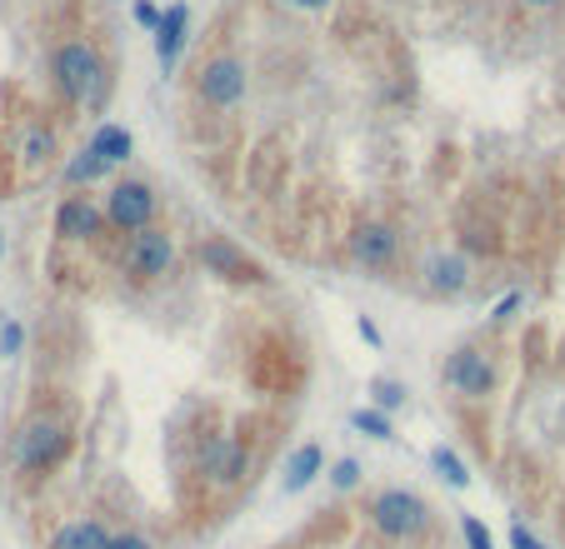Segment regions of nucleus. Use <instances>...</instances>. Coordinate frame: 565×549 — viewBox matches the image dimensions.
<instances>
[{
    "label": "nucleus",
    "instance_id": "nucleus-1",
    "mask_svg": "<svg viewBox=\"0 0 565 549\" xmlns=\"http://www.w3.org/2000/svg\"><path fill=\"white\" fill-rule=\"evenodd\" d=\"M100 55L90 51L86 41H66L61 51H55V86H61V96L76 100V106H86V100L100 96Z\"/></svg>",
    "mask_w": 565,
    "mask_h": 549
},
{
    "label": "nucleus",
    "instance_id": "nucleus-2",
    "mask_svg": "<svg viewBox=\"0 0 565 549\" xmlns=\"http://www.w3.org/2000/svg\"><path fill=\"white\" fill-rule=\"evenodd\" d=\"M370 525L385 539H415L431 525V509H425V499L411 495V490H385V495L370 499Z\"/></svg>",
    "mask_w": 565,
    "mask_h": 549
},
{
    "label": "nucleus",
    "instance_id": "nucleus-3",
    "mask_svg": "<svg viewBox=\"0 0 565 549\" xmlns=\"http://www.w3.org/2000/svg\"><path fill=\"white\" fill-rule=\"evenodd\" d=\"M66 450H70L66 425L31 420V425L21 430V440H15V464H21L25 474H41V470H55V464L66 460Z\"/></svg>",
    "mask_w": 565,
    "mask_h": 549
},
{
    "label": "nucleus",
    "instance_id": "nucleus-4",
    "mask_svg": "<svg viewBox=\"0 0 565 549\" xmlns=\"http://www.w3.org/2000/svg\"><path fill=\"white\" fill-rule=\"evenodd\" d=\"M106 220L116 230H126V235H135V230H145L155 220V190L145 180H120L110 185L106 195Z\"/></svg>",
    "mask_w": 565,
    "mask_h": 549
},
{
    "label": "nucleus",
    "instance_id": "nucleus-5",
    "mask_svg": "<svg viewBox=\"0 0 565 549\" xmlns=\"http://www.w3.org/2000/svg\"><path fill=\"white\" fill-rule=\"evenodd\" d=\"M171 260H175L171 235L155 230V226H145V230H135L131 245H126V275L141 281V285H151V281H161L165 270H171Z\"/></svg>",
    "mask_w": 565,
    "mask_h": 549
},
{
    "label": "nucleus",
    "instance_id": "nucleus-6",
    "mask_svg": "<svg viewBox=\"0 0 565 549\" xmlns=\"http://www.w3.org/2000/svg\"><path fill=\"white\" fill-rule=\"evenodd\" d=\"M196 96L206 100V106H240L246 100V65L230 61V55H220V61H206L196 70Z\"/></svg>",
    "mask_w": 565,
    "mask_h": 549
},
{
    "label": "nucleus",
    "instance_id": "nucleus-7",
    "mask_svg": "<svg viewBox=\"0 0 565 549\" xmlns=\"http://www.w3.org/2000/svg\"><path fill=\"white\" fill-rule=\"evenodd\" d=\"M200 265H206L210 275H220V281H230V285H261L265 281L261 260H250L246 250L226 235H210L206 245H200Z\"/></svg>",
    "mask_w": 565,
    "mask_h": 549
},
{
    "label": "nucleus",
    "instance_id": "nucleus-8",
    "mask_svg": "<svg viewBox=\"0 0 565 549\" xmlns=\"http://www.w3.org/2000/svg\"><path fill=\"white\" fill-rule=\"evenodd\" d=\"M446 385H456L466 399H486L490 385H496V370H490V360L480 350H456L446 360Z\"/></svg>",
    "mask_w": 565,
    "mask_h": 549
},
{
    "label": "nucleus",
    "instance_id": "nucleus-9",
    "mask_svg": "<svg viewBox=\"0 0 565 549\" xmlns=\"http://www.w3.org/2000/svg\"><path fill=\"white\" fill-rule=\"evenodd\" d=\"M395 250H401V240H395V230L381 226V220H370V226H360L356 235H350V255H356L360 265H370V270L391 265Z\"/></svg>",
    "mask_w": 565,
    "mask_h": 549
},
{
    "label": "nucleus",
    "instance_id": "nucleus-10",
    "mask_svg": "<svg viewBox=\"0 0 565 549\" xmlns=\"http://www.w3.org/2000/svg\"><path fill=\"white\" fill-rule=\"evenodd\" d=\"M200 464H206V474L216 485H240L250 470V450L240 440H216L206 454H200Z\"/></svg>",
    "mask_w": 565,
    "mask_h": 549
},
{
    "label": "nucleus",
    "instance_id": "nucleus-11",
    "mask_svg": "<svg viewBox=\"0 0 565 549\" xmlns=\"http://www.w3.org/2000/svg\"><path fill=\"white\" fill-rule=\"evenodd\" d=\"M55 235L61 240H96L100 235V210L86 200V195H70L55 210Z\"/></svg>",
    "mask_w": 565,
    "mask_h": 549
},
{
    "label": "nucleus",
    "instance_id": "nucleus-12",
    "mask_svg": "<svg viewBox=\"0 0 565 549\" xmlns=\"http://www.w3.org/2000/svg\"><path fill=\"white\" fill-rule=\"evenodd\" d=\"M185 31H191V11L171 6V11L161 15V25H155V61H161V70L175 65V55H181V45H185Z\"/></svg>",
    "mask_w": 565,
    "mask_h": 549
},
{
    "label": "nucleus",
    "instance_id": "nucleus-13",
    "mask_svg": "<svg viewBox=\"0 0 565 549\" xmlns=\"http://www.w3.org/2000/svg\"><path fill=\"white\" fill-rule=\"evenodd\" d=\"M326 470V454H320V444H301V450L285 460V474H281V485H285V495H301L316 474Z\"/></svg>",
    "mask_w": 565,
    "mask_h": 549
},
{
    "label": "nucleus",
    "instance_id": "nucleus-14",
    "mask_svg": "<svg viewBox=\"0 0 565 549\" xmlns=\"http://www.w3.org/2000/svg\"><path fill=\"white\" fill-rule=\"evenodd\" d=\"M425 285H431L435 295L466 290V260H460V255H435L431 265H425Z\"/></svg>",
    "mask_w": 565,
    "mask_h": 549
},
{
    "label": "nucleus",
    "instance_id": "nucleus-15",
    "mask_svg": "<svg viewBox=\"0 0 565 549\" xmlns=\"http://www.w3.org/2000/svg\"><path fill=\"white\" fill-rule=\"evenodd\" d=\"M51 549H110V535L100 519H76L51 539Z\"/></svg>",
    "mask_w": 565,
    "mask_h": 549
},
{
    "label": "nucleus",
    "instance_id": "nucleus-16",
    "mask_svg": "<svg viewBox=\"0 0 565 549\" xmlns=\"http://www.w3.org/2000/svg\"><path fill=\"white\" fill-rule=\"evenodd\" d=\"M90 151H96L106 165H126L131 161V151H135V141H131V130L126 125H100L96 141H90Z\"/></svg>",
    "mask_w": 565,
    "mask_h": 549
},
{
    "label": "nucleus",
    "instance_id": "nucleus-17",
    "mask_svg": "<svg viewBox=\"0 0 565 549\" xmlns=\"http://www.w3.org/2000/svg\"><path fill=\"white\" fill-rule=\"evenodd\" d=\"M431 464H435V474H441L450 490H466V485H470L466 460H460L456 450H446V444H435V450H431Z\"/></svg>",
    "mask_w": 565,
    "mask_h": 549
},
{
    "label": "nucleus",
    "instance_id": "nucleus-18",
    "mask_svg": "<svg viewBox=\"0 0 565 549\" xmlns=\"http://www.w3.org/2000/svg\"><path fill=\"white\" fill-rule=\"evenodd\" d=\"M106 171H110V165L100 161V155L86 145V151H80L76 161L66 165V185H90V180H100V175H106Z\"/></svg>",
    "mask_w": 565,
    "mask_h": 549
},
{
    "label": "nucleus",
    "instance_id": "nucleus-19",
    "mask_svg": "<svg viewBox=\"0 0 565 549\" xmlns=\"http://www.w3.org/2000/svg\"><path fill=\"white\" fill-rule=\"evenodd\" d=\"M350 425H356L360 435H370V440H395L391 420H385L381 409H356V415H350Z\"/></svg>",
    "mask_w": 565,
    "mask_h": 549
},
{
    "label": "nucleus",
    "instance_id": "nucleus-20",
    "mask_svg": "<svg viewBox=\"0 0 565 549\" xmlns=\"http://www.w3.org/2000/svg\"><path fill=\"white\" fill-rule=\"evenodd\" d=\"M55 151V135H51V130H45V125H31V130H25V145H21V155H25V161H45V155H51Z\"/></svg>",
    "mask_w": 565,
    "mask_h": 549
},
{
    "label": "nucleus",
    "instance_id": "nucleus-21",
    "mask_svg": "<svg viewBox=\"0 0 565 549\" xmlns=\"http://www.w3.org/2000/svg\"><path fill=\"white\" fill-rule=\"evenodd\" d=\"M370 395H376V405H381V409H401L405 405V385H401V380H376V385H370Z\"/></svg>",
    "mask_w": 565,
    "mask_h": 549
},
{
    "label": "nucleus",
    "instance_id": "nucleus-22",
    "mask_svg": "<svg viewBox=\"0 0 565 549\" xmlns=\"http://www.w3.org/2000/svg\"><path fill=\"white\" fill-rule=\"evenodd\" d=\"M330 485H336V490H356L360 485V464L356 460H336V470H330Z\"/></svg>",
    "mask_w": 565,
    "mask_h": 549
},
{
    "label": "nucleus",
    "instance_id": "nucleus-23",
    "mask_svg": "<svg viewBox=\"0 0 565 549\" xmlns=\"http://www.w3.org/2000/svg\"><path fill=\"white\" fill-rule=\"evenodd\" d=\"M21 345H25V330L15 320H6L0 325V355H21Z\"/></svg>",
    "mask_w": 565,
    "mask_h": 549
},
{
    "label": "nucleus",
    "instance_id": "nucleus-24",
    "mask_svg": "<svg viewBox=\"0 0 565 549\" xmlns=\"http://www.w3.org/2000/svg\"><path fill=\"white\" fill-rule=\"evenodd\" d=\"M460 529H466V545H470V549H496V539H490V529L480 525L476 515H466V525H460Z\"/></svg>",
    "mask_w": 565,
    "mask_h": 549
},
{
    "label": "nucleus",
    "instance_id": "nucleus-25",
    "mask_svg": "<svg viewBox=\"0 0 565 549\" xmlns=\"http://www.w3.org/2000/svg\"><path fill=\"white\" fill-rule=\"evenodd\" d=\"M511 549H545V545H541V539H535L525 525H515V529H511Z\"/></svg>",
    "mask_w": 565,
    "mask_h": 549
},
{
    "label": "nucleus",
    "instance_id": "nucleus-26",
    "mask_svg": "<svg viewBox=\"0 0 565 549\" xmlns=\"http://www.w3.org/2000/svg\"><path fill=\"white\" fill-rule=\"evenodd\" d=\"M135 21H141V25H151V31H155V25H161V11H155L151 0H135Z\"/></svg>",
    "mask_w": 565,
    "mask_h": 549
},
{
    "label": "nucleus",
    "instance_id": "nucleus-27",
    "mask_svg": "<svg viewBox=\"0 0 565 549\" xmlns=\"http://www.w3.org/2000/svg\"><path fill=\"white\" fill-rule=\"evenodd\" d=\"M110 549H155V545L145 535H116L110 539Z\"/></svg>",
    "mask_w": 565,
    "mask_h": 549
},
{
    "label": "nucleus",
    "instance_id": "nucleus-28",
    "mask_svg": "<svg viewBox=\"0 0 565 549\" xmlns=\"http://www.w3.org/2000/svg\"><path fill=\"white\" fill-rule=\"evenodd\" d=\"M360 340H366V345H381V330H376L370 320H360Z\"/></svg>",
    "mask_w": 565,
    "mask_h": 549
},
{
    "label": "nucleus",
    "instance_id": "nucleus-29",
    "mask_svg": "<svg viewBox=\"0 0 565 549\" xmlns=\"http://www.w3.org/2000/svg\"><path fill=\"white\" fill-rule=\"evenodd\" d=\"M285 6H295V11H326L330 0H285Z\"/></svg>",
    "mask_w": 565,
    "mask_h": 549
},
{
    "label": "nucleus",
    "instance_id": "nucleus-30",
    "mask_svg": "<svg viewBox=\"0 0 565 549\" xmlns=\"http://www.w3.org/2000/svg\"><path fill=\"white\" fill-rule=\"evenodd\" d=\"M521 6H535V11H545V6H561V0H521Z\"/></svg>",
    "mask_w": 565,
    "mask_h": 549
},
{
    "label": "nucleus",
    "instance_id": "nucleus-31",
    "mask_svg": "<svg viewBox=\"0 0 565 549\" xmlns=\"http://www.w3.org/2000/svg\"><path fill=\"white\" fill-rule=\"evenodd\" d=\"M0 245H6V240H0Z\"/></svg>",
    "mask_w": 565,
    "mask_h": 549
}]
</instances>
